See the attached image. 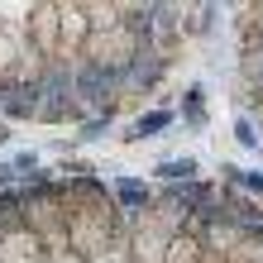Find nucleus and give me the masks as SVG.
<instances>
[{
  "instance_id": "obj_1",
  "label": "nucleus",
  "mask_w": 263,
  "mask_h": 263,
  "mask_svg": "<svg viewBox=\"0 0 263 263\" xmlns=\"http://www.w3.org/2000/svg\"><path fill=\"white\" fill-rule=\"evenodd\" d=\"M29 43L58 63V53H63V5H53V0H43V5L29 10Z\"/></svg>"
},
{
  "instance_id": "obj_2",
  "label": "nucleus",
  "mask_w": 263,
  "mask_h": 263,
  "mask_svg": "<svg viewBox=\"0 0 263 263\" xmlns=\"http://www.w3.org/2000/svg\"><path fill=\"white\" fill-rule=\"evenodd\" d=\"M43 258H48V249L29 225H14L0 235V263H43Z\"/></svg>"
},
{
  "instance_id": "obj_3",
  "label": "nucleus",
  "mask_w": 263,
  "mask_h": 263,
  "mask_svg": "<svg viewBox=\"0 0 263 263\" xmlns=\"http://www.w3.org/2000/svg\"><path fill=\"white\" fill-rule=\"evenodd\" d=\"M110 196H115V206L125 211V220H134L139 211H148V206H153L148 182H139V177H110Z\"/></svg>"
},
{
  "instance_id": "obj_4",
  "label": "nucleus",
  "mask_w": 263,
  "mask_h": 263,
  "mask_svg": "<svg viewBox=\"0 0 263 263\" xmlns=\"http://www.w3.org/2000/svg\"><path fill=\"white\" fill-rule=\"evenodd\" d=\"M153 177L167 187H187V182H196V158H163L153 167Z\"/></svg>"
},
{
  "instance_id": "obj_5",
  "label": "nucleus",
  "mask_w": 263,
  "mask_h": 263,
  "mask_svg": "<svg viewBox=\"0 0 263 263\" xmlns=\"http://www.w3.org/2000/svg\"><path fill=\"white\" fill-rule=\"evenodd\" d=\"M173 125V115L167 110H148V115H139L134 125H125V144H139V139H148V134H158Z\"/></svg>"
},
{
  "instance_id": "obj_6",
  "label": "nucleus",
  "mask_w": 263,
  "mask_h": 263,
  "mask_svg": "<svg viewBox=\"0 0 263 263\" xmlns=\"http://www.w3.org/2000/svg\"><path fill=\"white\" fill-rule=\"evenodd\" d=\"M225 263H263V235H244V244Z\"/></svg>"
},
{
  "instance_id": "obj_7",
  "label": "nucleus",
  "mask_w": 263,
  "mask_h": 263,
  "mask_svg": "<svg viewBox=\"0 0 263 263\" xmlns=\"http://www.w3.org/2000/svg\"><path fill=\"white\" fill-rule=\"evenodd\" d=\"M182 115H187L192 125H201V120H206V110H201V86H187V101H182Z\"/></svg>"
},
{
  "instance_id": "obj_8",
  "label": "nucleus",
  "mask_w": 263,
  "mask_h": 263,
  "mask_svg": "<svg viewBox=\"0 0 263 263\" xmlns=\"http://www.w3.org/2000/svg\"><path fill=\"white\" fill-rule=\"evenodd\" d=\"M235 139H239V144H258V134H254V125H249V120H239V125H235Z\"/></svg>"
},
{
  "instance_id": "obj_9",
  "label": "nucleus",
  "mask_w": 263,
  "mask_h": 263,
  "mask_svg": "<svg viewBox=\"0 0 263 263\" xmlns=\"http://www.w3.org/2000/svg\"><path fill=\"white\" fill-rule=\"evenodd\" d=\"M43 263H91V258H82V254H77V249H63V254H48V258H43Z\"/></svg>"
},
{
  "instance_id": "obj_10",
  "label": "nucleus",
  "mask_w": 263,
  "mask_h": 263,
  "mask_svg": "<svg viewBox=\"0 0 263 263\" xmlns=\"http://www.w3.org/2000/svg\"><path fill=\"white\" fill-rule=\"evenodd\" d=\"M239 182H244L249 192H258V196H263V173H258V167H254V173H239Z\"/></svg>"
},
{
  "instance_id": "obj_11",
  "label": "nucleus",
  "mask_w": 263,
  "mask_h": 263,
  "mask_svg": "<svg viewBox=\"0 0 263 263\" xmlns=\"http://www.w3.org/2000/svg\"><path fill=\"white\" fill-rule=\"evenodd\" d=\"M0 144H10V125H5V120H0Z\"/></svg>"
}]
</instances>
